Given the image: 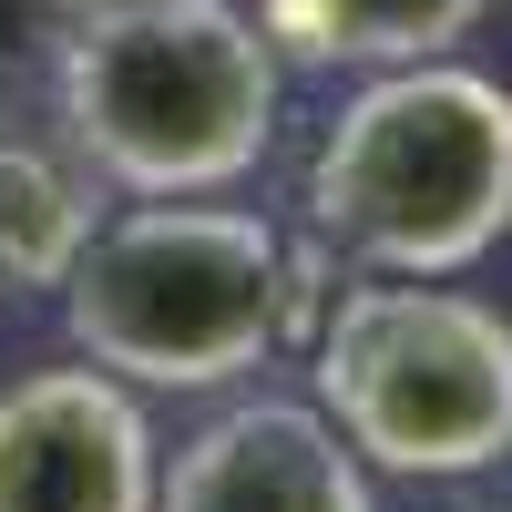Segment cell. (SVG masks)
I'll return each instance as SVG.
<instances>
[{
  "mask_svg": "<svg viewBox=\"0 0 512 512\" xmlns=\"http://www.w3.org/2000/svg\"><path fill=\"white\" fill-rule=\"evenodd\" d=\"M93 236V205H82V175L52 164L31 134L0 123V297L62 287V267Z\"/></svg>",
  "mask_w": 512,
  "mask_h": 512,
  "instance_id": "8",
  "label": "cell"
},
{
  "mask_svg": "<svg viewBox=\"0 0 512 512\" xmlns=\"http://www.w3.org/2000/svg\"><path fill=\"white\" fill-rule=\"evenodd\" d=\"M11 62H21V0H0V82H11Z\"/></svg>",
  "mask_w": 512,
  "mask_h": 512,
  "instance_id": "9",
  "label": "cell"
},
{
  "mask_svg": "<svg viewBox=\"0 0 512 512\" xmlns=\"http://www.w3.org/2000/svg\"><path fill=\"white\" fill-rule=\"evenodd\" d=\"M154 512H379L318 400H236L154 472Z\"/></svg>",
  "mask_w": 512,
  "mask_h": 512,
  "instance_id": "6",
  "label": "cell"
},
{
  "mask_svg": "<svg viewBox=\"0 0 512 512\" xmlns=\"http://www.w3.org/2000/svg\"><path fill=\"white\" fill-rule=\"evenodd\" d=\"M62 134L123 195H226L277 144V41L236 0H113L82 11L62 62Z\"/></svg>",
  "mask_w": 512,
  "mask_h": 512,
  "instance_id": "3",
  "label": "cell"
},
{
  "mask_svg": "<svg viewBox=\"0 0 512 512\" xmlns=\"http://www.w3.org/2000/svg\"><path fill=\"white\" fill-rule=\"evenodd\" d=\"M328 246H287L246 205L144 195L62 267L72 349L134 390H216L328 318Z\"/></svg>",
  "mask_w": 512,
  "mask_h": 512,
  "instance_id": "1",
  "label": "cell"
},
{
  "mask_svg": "<svg viewBox=\"0 0 512 512\" xmlns=\"http://www.w3.org/2000/svg\"><path fill=\"white\" fill-rule=\"evenodd\" d=\"M308 226L359 277H461L512 236V82L472 62L369 72L308 154Z\"/></svg>",
  "mask_w": 512,
  "mask_h": 512,
  "instance_id": "2",
  "label": "cell"
},
{
  "mask_svg": "<svg viewBox=\"0 0 512 512\" xmlns=\"http://www.w3.org/2000/svg\"><path fill=\"white\" fill-rule=\"evenodd\" d=\"M154 431L113 369H31L0 390V512H154Z\"/></svg>",
  "mask_w": 512,
  "mask_h": 512,
  "instance_id": "5",
  "label": "cell"
},
{
  "mask_svg": "<svg viewBox=\"0 0 512 512\" xmlns=\"http://www.w3.org/2000/svg\"><path fill=\"white\" fill-rule=\"evenodd\" d=\"M492 0H267V31L287 62L318 72H400V62H441L451 41H472Z\"/></svg>",
  "mask_w": 512,
  "mask_h": 512,
  "instance_id": "7",
  "label": "cell"
},
{
  "mask_svg": "<svg viewBox=\"0 0 512 512\" xmlns=\"http://www.w3.org/2000/svg\"><path fill=\"white\" fill-rule=\"evenodd\" d=\"M328 431L369 472L482 482L512 461V318L441 277H338L308 328Z\"/></svg>",
  "mask_w": 512,
  "mask_h": 512,
  "instance_id": "4",
  "label": "cell"
},
{
  "mask_svg": "<svg viewBox=\"0 0 512 512\" xmlns=\"http://www.w3.org/2000/svg\"><path fill=\"white\" fill-rule=\"evenodd\" d=\"M72 11H113V0H72Z\"/></svg>",
  "mask_w": 512,
  "mask_h": 512,
  "instance_id": "10",
  "label": "cell"
}]
</instances>
